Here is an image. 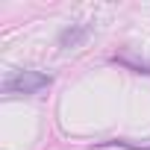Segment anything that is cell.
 <instances>
[{
    "label": "cell",
    "mask_w": 150,
    "mask_h": 150,
    "mask_svg": "<svg viewBox=\"0 0 150 150\" xmlns=\"http://www.w3.org/2000/svg\"><path fill=\"white\" fill-rule=\"evenodd\" d=\"M86 33H88L86 27H74V30H65V33L59 35V44H62V47H68V44H77L80 38H86Z\"/></svg>",
    "instance_id": "7a4b0ae2"
},
{
    "label": "cell",
    "mask_w": 150,
    "mask_h": 150,
    "mask_svg": "<svg viewBox=\"0 0 150 150\" xmlns=\"http://www.w3.org/2000/svg\"><path fill=\"white\" fill-rule=\"evenodd\" d=\"M47 86H50L47 74H41V71H18L12 77H6L3 91L6 94H35V91L47 88Z\"/></svg>",
    "instance_id": "6da1fadb"
}]
</instances>
